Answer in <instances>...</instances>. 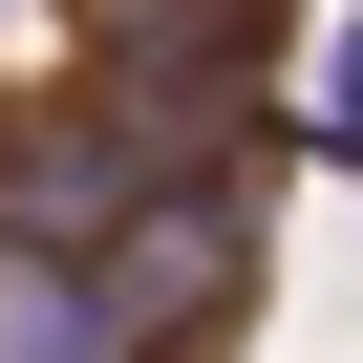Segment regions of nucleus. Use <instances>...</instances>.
Returning a JSON list of instances; mask_svg holds the SVG:
<instances>
[{"label":"nucleus","mask_w":363,"mask_h":363,"mask_svg":"<svg viewBox=\"0 0 363 363\" xmlns=\"http://www.w3.org/2000/svg\"><path fill=\"white\" fill-rule=\"evenodd\" d=\"M320 150H342V171H363V22H342V43H320Z\"/></svg>","instance_id":"obj_1"}]
</instances>
